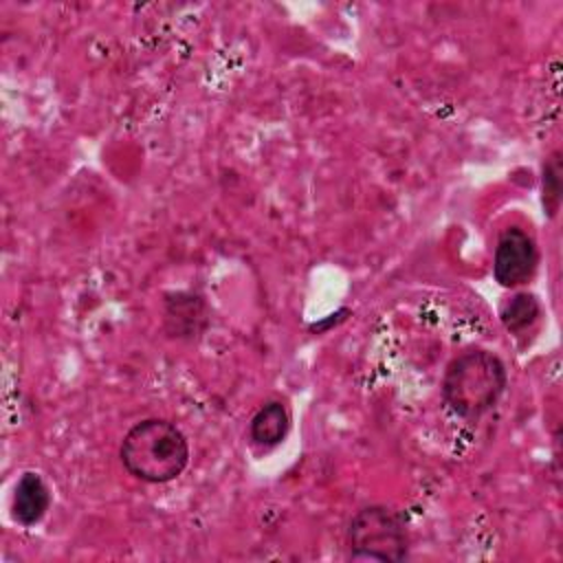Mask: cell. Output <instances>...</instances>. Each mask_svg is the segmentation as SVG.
<instances>
[{
    "instance_id": "6da1fadb",
    "label": "cell",
    "mask_w": 563,
    "mask_h": 563,
    "mask_svg": "<svg viewBox=\"0 0 563 563\" xmlns=\"http://www.w3.org/2000/svg\"><path fill=\"white\" fill-rule=\"evenodd\" d=\"M119 457L123 468L147 484H167L183 475L189 464L185 433L165 418H145L128 429Z\"/></svg>"
},
{
    "instance_id": "7a4b0ae2",
    "label": "cell",
    "mask_w": 563,
    "mask_h": 563,
    "mask_svg": "<svg viewBox=\"0 0 563 563\" xmlns=\"http://www.w3.org/2000/svg\"><path fill=\"white\" fill-rule=\"evenodd\" d=\"M506 383V365L497 354L484 347H468L446 365L442 398L455 416L477 420L497 405Z\"/></svg>"
},
{
    "instance_id": "3957f363",
    "label": "cell",
    "mask_w": 563,
    "mask_h": 563,
    "mask_svg": "<svg viewBox=\"0 0 563 563\" xmlns=\"http://www.w3.org/2000/svg\"><path fill=\"white\" fill-rule=\"evenodd\" d=\"M345 543L352 561L398 563L409 556L405 517L383 504L365 506L350 519Z\"/></svg>"
},
{
    "instance_id": "277c9868",
    "label": "cell",
    "mask_w": 563,
    "mask_h": 563,
    "mask_svg": "<svg viewBox=\"0 0 563 563\" xmlns=\"http://www.w3.org/2000/svg\"><path fill=\"white\" fill-rule=\"evenodd\" d=\"M539 253L532 235L521 227H508L499 233L493 255V277L504 288L528 284L537 271Z\"/></svg>"
},
{
    "instance_id": "5b68a950",
    "label": "cell",
    "mask_w": 563,
    "mask_h": 563,
    "mask_svg": "<svg viewBox=\"0 0 563 563\" xmlns=\"http://www.w3.org/2000/svg\"><path fill=\"white\" fill-rule=\"evenodd\" d=\"M51 508V490L46 482L42 479L40 473L26 471L15 484V495H13V519L29 528L35 526L37 521L44 519V515Z\"/></svg>"
},
{
    "instance_id": "8992f818",
    "label": "cell",
    "mask_w": 563,
    "mask_h": 563,
    "mask_svg": "<svg viewBox=\"0 0 563 563\" xmlns=\"http://www.w3.org/2000/svg\"><path fill=\"white\" fill-rule=\"evenodd\" d=\"M288 429H290V416H288L286 405L279 400H271V402L262 405L255 411V416L251 418L249 438L253 444H257L262 449H271L286 440Z\"/></svg>"
},
{
    "instance_id": "52a82bcc",
    "label": "cell",
    "mask_w": 563,
    "mask_h": 563,
    "mask_svg": "<svg viewBox=\"0 0 563 563\" xmlns=\"http://www.w3.org/2000/svg\"><path fill=\"white\" fill-rule=\"evenodd\" d=\"M539 317H541L539 299L530 292H515L499 308V319L504 328L515 336H521L534 330V325L539 323Z\"/></svg>"
},
{
    "instance_id": "ba28073f",
    "label": "cell",
    "mask_w": 563,
    "mask_h": 563,
    "mask_svg": "<svg viewBox=\"0 0 563 563\" xmlns=\"http://www.w3.org/2000/svg\"><path fill=\"white\" fill-rule=\"evenodd\" d=\"M543 205L550 213H554L559 205V158L552 156V161L543 169Z\"/></svg>"
}]
</instances>
